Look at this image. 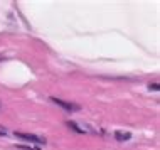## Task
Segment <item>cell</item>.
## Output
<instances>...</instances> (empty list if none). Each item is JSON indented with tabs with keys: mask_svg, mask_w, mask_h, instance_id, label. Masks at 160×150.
Returning <instances> with one entry per match:
<instances>
[{
	"mask_svg": "<svg viewBox=\"0 0 160 150\" xmlns=\"http://www.w3.org/2000/svg\"><path fill=\"white\" fill-rule=\"evenodd\" d=\"M0 133H5V128H0Z\"/></svg>",
	"mask_w": 160,
	"mask_h": 150,
	"instance_id": "obj_4",
	"label": "cell"
},
{
	"mask_svg": "<svg viewBox=\"0 0 160 150\" xmlns=\"http://www.w3.org/2000/svg\"><path fill=\"white\" fill-rule=\"evenodd\" d=\"M52 101H54V103H58V105H61V106H64V108H68V110H78V106H76V105H72V103L61 101V100H58V98H52Z\"/></svg>",
	"mask_w": 160,
	"mask_h": 150,
	"instance_id": "obj_2",
	"label": "cell"
},
{
	"mask_svg": "<svg viewBox=\"0 0 160 150\" xmlns=\"http://www.w3.org/2000/svg\"><path fill=\"white\" fill-rule=\"evenodd\" d=\"M116 137H118V140H128V138H130V133H123V132H116Z\"/></svg>",
	"mask_w": 160,
	"mask_h": 150,
	"instance_id": "obj_3",
	"label": "cell"
},
{
	"mask_svg": "<svg viewBox=\"0 0 160 150\" xmlns=\"http://www.w3.org/2000/svg\"><path fill=\"white\" fill-rule=\"evenodd\" d=\"M15 137H19V138H24V140H29V142H37V143H44L46 140L41 138V137H36V135H29V133H17L15 132Z\"/></svg>",
	"mask_w": 160,
	"mask_h": 150,
	"instance_id": "obj_1",
	"label": "cell"
}]
</instances>
